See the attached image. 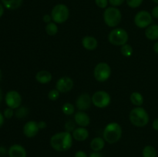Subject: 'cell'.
I'll list each match as a JSON object with an SVG mask.
<instances>
[{"instance_id": "1", "label": "cell", "mask_w": 158, "mask_h": 157, "mask_svg": "<svg viewBox=\"0 0 158 157\" xmlns=\"http://www.w3.org/2000/svg\"><path fill=\"white\" fill-rule=\"evenodd\" d=\"M73 135L70 132H60L54 134L50 139V145L57 152H66L73 146Z\"/></svg>"}, {"instance_id": "2", "label": "cell", "mask_w": 158, "mask_h": 157, "mask_svg": "<svg viewBox=\"0 0 158 157\" xmlns=\"http://www.w3.org/2000/svg\"><path fill=\"white\" fill-rule=\"evenodd\" d=\"M129 119L134 126L137 127H144L149 123L150 117L144 108L137 106L130 112Z\"/></svg>"}, {"instance_id": "3", "label": "cell", "mask_w": 158, "mask_h": 157, "mask_svg": "<svg viewBox=\"0 0 158 157\" xmlns=\"http://www.w3.org/2000/svg\"><path fill=\"white\" fill-rule=\"evenodd\" d=\"M122 130L121 126L117 123H110L106 126L103 132V138L109 144H114L121 139Z\"/></svg>"}, {"instance_id": "4", "label": "cell", "mask_w": 158, "mask_h": 157, "mask_svg": "<svg viewBox=\"0 0 158 157\" xmlns=\"http://www.w3.org/2000/svg\"><path fill=\"white\" fill-rule=\"evenodd\" d=\"M122 19V13L117 7H108L103 12V20L107 26L114 28L118 26Z\"/></svg>"}, {"instance_id": "5", "label": "cell", "mask_w": 158, "mask_h": 157, "mask_svg": "<svg viewBox=\"0 0 158 157\" xmlns=\"http://www.w3.org/2000/svg\"><path fill=\"white\" fill-rule=\"evenodd\" d=\"M129 39V35L125 29L116 28L110 31L108 35V41L114 46H122L127 44Z\"/></svg>"}, {"instance_id": "6", "label": "cell", "mask_w": 158, "mask_h": 157, "mask_svg": "<svg viewBox=\"0 0 158 157\" xmlns=\"http://www.w3.org/2000/svg\"><path fill=\"white\" fill-rule=\"evenodd\" d=\"M52 22L56 24H63L66 22L69 16V8L64 4H57L51 11Z\"/></svg>"}, {"instance_id": "7", "label": "cell", "mask_w": 158, "mask_h": 157, "mask_svg": "<svg viewBox=\"0 0 158 157\" xmlns=\"http://www.w3.org/2000/svg\"><path fill=\"white\" fill-rule=\"evenodd\" d=\"M94 78L97 81L103 83L107 81L111 75V68L106 62H100L95 66L94 70Z\"/></svg>"}, {"instance_id": "8", "label": "cell", "mask_w": 158, "mask_h": 157, "mask_svg": "<svg viewBox=\"0 0 158 157\" xmlns=\"http://www.w3.org/2000/svg\"><path fill=\"white\" fill-rule=\"evenodd\" d=\"M110 95L106 91H97L92 95V103L97 108L103 109L110 104Z\"/></svg>"}, {"instance_id": "9", "label": "cell", "mask_w": 158, "mask_h": 157, "mask_svg": "<svg viewBox=\"0 0 158 157\" xmlns=\"http://www.w3.org/2000/svg\"><path fill=\"white\" fill-rule=\"evenodd\" d=\"M152 15L146 10L140 11L134 16V24L140 29H146L152 24Z\"/></svg>"}, {"instance_id": "10", "label": "cell", "mask_w": 158, "mask_h": 157, "mask_svg": "<svg viewBox=\"0 0 158 157\" xmlns=\"http://www.w3.org/2000/svg\"><path fill=\"white\" fill-rule=\"evenodd\" d=\"M5 101L8 107L12 109H16L21 106L23 99L19 92L15 90H10L6 93Z\"/></svg>"}, {"instance_id": "11", "label": "cell", "mask_w": 158, "mask_h": 157, "mask_svg": "<svg viewBox=\"0 0 158 157\" xmlns=\"http://www.w3.org/2000/svg\"><path fill=\"white\" fill-rule=\"evenodd\" d=\"M73 80L69 76H63L57 80L56 83V89L60 93H66L72 90L73 88Z\"/></svg>"}, {"instance_id": "12", "label": "cell", "mask_w": 158, "mask_h": 157, "mask_svg": "<svg viewBox=\"0 0 158 157\" xmlns=\"http://www.w3.org/2000/svg\"><path fill=\"white\" fill-rule=\"evenodd\" d=\"M92 105V97L88 93H83L77 97L76 100V106L79 111H86Z\"/></svg>"}, {"instance_id": "13", "label": "cell", "mask_w": 158, "mask_h": 157, "mask_svg": "<svg viewBox=\"0 0 158 157\" xmlns=\"http://www.w3.org/2000/svg\"><path fill=\"white\" fill-rule=\"evenodd\" d=\"M40 129L38 126V123L35 121H29L24 125L23 126V134L26 135L27 138H33L38 134Z\"/></svg>"}, {"instance_id": "14", "label": "cell", "mask_w": 158, "mask_h": 157, "mask_svg": "<svg viewBox=\"0 0 158 157\" xmlns=\"http://www.w3.org/2000/svg\"><path fill=\"white\" fill-rule=\"evenodd\" d=\"M74 122L80 127H86L90 123V118L84 111H79L74 115Z\"/></svg>"}, {"instance_id": "15", "label": "cell", "mask_w": 158, "mask_h": 157, "mask_svg": "<svg viewBox=\"0 0 158 157\" xmlns=\"http://www.w3.org/2000/svg\"><path fill=\"white\" fill-rule=\"evenodd\" d=\"M9 157H26V150L23 146L19 144H14L9 147L8 150Z\"/></svg>"}, {"instance_id": "16", "label": "cell", "mask_w": 158, "mask_h": 157, "mask_svg": "<svg viewBox=\"0 0 158 157\" xmlns=\"http://www.w3.org/2000/svg\"><path fill=\"white\" fill-rule=\"evenodd\" d=\"M82 45H83V48L86 50L93 51L95 50L98 46V41L95 37L86 35L82 39Z\"/></svg>"}, {"instance_id": "17", "label": "cell", "mask_w": 158, "mask_h": 157, "mask_svg": "<svg viewBox=\"0 0 158 157\" xmlns=\"http://www.w3.org/2000/svg\"><path fill=\"white\" fill-rule=\"evenodd\" d=\"M73 138L75 140L79 142H83L87 139L89 137V132L86 127H80L76 128L72 132Z\"/></svg>"}, {"instance_id": "18", "label": "cell", "mask_w": 158, "mask_h": 157, "mask_svg": "<svg viewBox=\"0 0 158 157\" xmlns=\"http://www.w3.org/2000/svg\"><path fill=\"white\" fill-rule=\"evenodd\" d=\"M52 74L46 70H41L39 71L35 75V79L39 83L41 84H47L50 83L52 80Z\"/></svg>"}, {"instance_id": "19", "label": "cell", "mask_w": 158, "mask_h": 157, "mask_svg": "<svg viewBox=\"0 0 158 157\" xmlns=\"http://www.w3.org/2000/svg\"><path fill=\"white\" fill-rule=\"evenodd\" d=\"M145 36L147 38L152 41L158 39V25L151 24L145 29Z\"/></svg>"}, {"instance_id": "20", "label": "cell", "mask_w": 158, "mask_h": 157, "mask_svg": "<svg viewBox=\"0 0 158 157\" xmlns=\"http://www.w3.org/2000/svg\"><path fill=\"white\" fill-rule=\"evenodd\" d=\"M105 140L102 137H95L90 142V148L94 152H100L105 146Z\"/></svg>"}, {"instance_id": "21", "label": "cell", "mask_w": 158, "mask_h": 157, "mask_svg": "<svg viewBox=\"0 0 158 157\" xmlns=\"http://www.w3.org/2000/svg\"><path fill=\"white\" fill-rule=\"evenodd\" d=\"M23 0H2L3 6L9 10H15L22 6Z\"/></svg>"}, {"instance_id": "22", "label": "cell", "mask_w": 158, "mask_h": 157, "mask_svg": "<svg viewBox=\"0 0 158 157\" xmlns=\"http://www.w3.org/2000/svg\"><path fill=\"white\" fill-rule=\"evenodd\" d=\"M130 99H131L132 104L136 106H141L144 102L143 95L138 92H134L133 93H131Z\"/></svg>"}, {"instance_id": "23", "label": "cell", "mask_w": 158, "mask_h": 157, "mask_svg": "<svg viewBox=\"0 0 158 157\" xmlns=\"http://www.w3.org/2000/svg\"><path fill=\"white\" fill-rule=\"evenodd\" d=\"M157 152L153 146H146L142 151L143 157H157Z\"/></svg>"}, {"instance_id": "24", "label": "cell", "mask_w": 158, "mask_h": 157, "mask_svg": "<svg viewBox=\"0 0 158 157\" xmlns=\"http://www.w3.org/2000/svg\"><path fill=\"white\" fill-rule=\"evenodd\" d=\"M46 32L47 33V35H50V36L56 35L58 32V26H57L56 23H55L54 22L47 23L46 26Z\"/></svg>"}, {"instance_id": "25", "label": "cell", "mask_w": 158, "mask_h": 157, "mask_svg": "<svg viewBox=\"0 0 158 157\" xmlns=\"http://www.w3.org/2000/svg\"><path fill=\"white\" fill-rule=\"evenodd\" d=\"M62 111L66 115H72L75 112V108L72 103H66L62 106Z\"/></svg>"}, {"instance_id": "26", "label": "cell", "mask_w": 158, "mask_h": 157, "mask_svg": "<svg viewBox=\"0 0 158 157\" xmlns=\"http://www.w3.org/2000/svg\"><path fill=\"white\" fill-rule=\"evenodd\" d=\"M28 114H29V109L26 106H20L18 109H15V115L18 119L25 118L26 116H27Z\"/></svg>"}, {"instance_id": "27", "label": "cell", "mask_w": 158, "mask_h": 157, "mask_svg": "<svg viewBox=\"0 0 158 157\" xmlns=\"http://www.w3.org/2000/svg\"><path fill=\"white\" fill-rule=\"evenodd\" d=\"M120 52H121V54L123 56L130 57L132 55L133 52H134V49H133V47L131 45L127 43V44L121 46V48H120Z\"/></svg>"}, {"instance_id": "28", "label": "cell", "mask_w": 158, "mask_h": 157, "mask_svg": "<svg viewBox=\"0 0 158 157\" xmlns=\"http://www.w3.org/2000/svg\"><path fill=\"white\" fill-rule=\"evenodd\" d=\"M143 0H126L127 6L131 9H136L141 6Z\"/></svg>"}, {"instance_id": "29", "label": "cell", "mask_w": 158, "mask_h": 157, "mask_svg": "<svg viewBox=\"0 0 158 157\" xmlns=\"http://www.w3.org/2000/svg\"><path fill=\"white\" fill-rule=\"evenodd\" d=\"M60 92L57 90L56 89H51L50 91L48 93V98L49 99L52 101H55V100L58 99L59 97H60Z\"/></svg>"}, {"instance_id": "30", "label": "cell", "mask_w": 158, "mask_h": 157, "mask_svg": "<svg viewBox=\"0 0 158 157\" xmlns=\"http://www.w3.org/2000/svg\"><path fill=\"white\" fill-rule=\"evenodd\" d=\"M75 129H76L75 123H74L73 121H71V120H69V121L66 122V123H65V129H66V132H73Z\"/></svg>"}, {"instance_id": "31", "label": "cell", "mask_w": 158, "mask_h": 157, "mask_svg": "<svg viewBox=\"0 0 158 157\" xmlns=\"http://www.w3.org/2000/svg\"><path fill=\"white\" fill-rule=\"evenodd\" d=\"M14 115H15V112H14L13 109H11V108H6L4 110V112H3V115H4V117L6 119L12 118Z\"/></svg>"}, {"instance_id": "32", "label": "cell", "mask_w": 158, "mask_h": 157, "mask_svg": "<svg viewBox=\"0 0 158 157\" xmlns=\"http://www.w3.org/2000/svg\"><path fill=\"white\" fill-rule=\"evenodd\" d=\"M95 3L100 9H106L109 4V0H95Z\"/></svg>"}, {"instance_id": "33", "label": "cell", "mask_w": 158, "mask_h": 157, "mask_svg": "<svg viewBox=\"0 0 158 157\" xmlns=\"http://www.w3.org/2000/svg\"><path fill=\"white\" fill-rule=\"evenodd\" d=\"M126 0H109V3L113 7H118L123 5Z\"/></svg>"}, {"instance_id": "34", "label": "cell", "mask_w": 158, "mask_h": 157, "mask_svg": "<svg viewBox=\"0 0 158 157\" xmlns=\"http://www.w3.org/2000/svg\"><path fill=\"white\" fill-rule=\"evenodd\" d=\"M151 15H152V17L154 18H157L158 19V5L156 6L155 7L153 8L152 11H151Z\"/></svg>"}, {"instance_id": "35", "label": "cell", "mask_w": 158, "mask_h": 157, "mask_svg": "<svg viewBox=\"0 0 158 157\" xmlns=\"http://www.w3.org/2000/svg\"><path fill=\"white\" fill-rule=\"evenodd\" d=\"M43 21L44 22H46V24H47V23L51 22L52 21V16H51V15H49V14H46V15H43Z\"/></svg>"}, {"instance_id": "36", "label": "cell", "mask_w": 158, "mask_h": 157, "mask_svg": "<svg viewBox=\"0 0 158 157\" xmlns=\"http://www.w3.org/2000/svg\"><path fill=\"white\" fill-rule=\"evenodd\" d=\"M74 157H89V156H87V155H86V153L84 152V151L79 150L76 152Z\"/></svg>"}, {"instance_id": "37", "label": "cell", "mask_w": 158, "mask_h": 157, "mask_svg": "<svg viewBox=\"0 0 158 157\" xmlns=\"http://www.w3.org/2000/svg\"><path fill=\"white\" fill-rule=\"evenodd\" d=\"M6 154H8L6 148L4 146H0V156H6Z\"/></svg>"}, {"instance_id": "38", "label": "cell", "mask_w": 158, "mask_h": 157, "mask_svg": "<svg viewBox=\"0 0 158 157\" xmlns=\"http://www.w3.org/2000/svg\"><path fill=\"white\" fill-rule=\"evenodd\" d=\"M38 126H39V129H45L47 126V124H46V122L44 121H40L38 122Z\"/></svg>"}, {"instance_id": "39", "label": "cell", "mask_w": 158, "mask_h": 157, "mask_svg": "<svg viewBox=\"0 0 158 157\" xmlns=\"http://www.w3.org/2000/svg\"><path fill=\"white\" fill-rule=\"evenodd\" d=\"M89 157H103L100 152H93L89 154Z\"/></svg>"}, {"instance_id": "40", "label": "cell", "mask_w": 158, "mask_h": 157, "mask_svg": "<svg viewBox=\"0 0 158 157\" xmlns=\"http://www.w3.org/2000/svg\"><path fill=\"white\" fill-rule=\"evenodd\" d=\"M152 127H153V129H154V130L158 131V118L155 119L153 121Z\"/></svg>"}, {"instance_id": "41", "label": "cell", "mask_w": 158, "mask_h": 157, "mask_svg": "<svg viewBox=\"0 0 158 157\" xmlns=\"http://www.w3.org/2000/svg\"><path fill=\"white\" fill-rule=\"evenodd\" d=\"M4 119H5V117L3 115V114H2L0 112V128L2 126V125L4 124Z\"/></svg>"}, {"instance_id": "42", "label": "cell", "mask_w": 158, "mask_h": 157, "mask_svg": "<svg viewBox=\"0 0 158 157\" xmlns=\"http://www.w3.org/2000/svg\"><path fill=\"white\" fill-rule=\"evenodd\" d=\"M153 49H154V52H155L156 54H158V42H156L154 44V46H153Z\"/></svg>"}, {"instance_id": "43", "label": "cell", "mask_w": 158, "mask_h": 157, "mask_svg": "<svg viewBox=\"0 0 158 157\" xmlns=\"http://www.w3.org/2000/svg\"><path fill=\"white\" fill-rule=\"evenodd\" d=\"M4 14V6H3L2 3L0 2V18Z\"/></svg>"}, {"instance_id": "44", "label": "cell", "mask_w": 158, "mask_h": 157, "mask_svg": "<svg viewBox=\"0 0 158 157\" xmlns=\"http://www.w3.org/2000/svg\"><path fill=\"white\" fill-rule=\"evenodd\" d=\"M2 91L1 88H0V103H2Z\"/></svg>"}, {"instance_id": "45", "label": "cell", "mask_w": 158, "mask_h": 157, "mask_svg": "<svg viewBox=\"0 0 158 157\" xmlns=\"http://www.w3.org/2000/svg\"><path fill=\"white\" fill-rule=\"evenodd\" d=\"M2 78V70L1 69H0V82H1Z\"/></svg>"}, {"instance_id": "46", "label": "cell", "mask_w": 158, "mask_h": 157, "mask_svg": "<svg viewBox=\"0 0 158 157\" xmlns=\"http://www.w3.org/2000/svg\"><path fill=\"white\" fill-rule=\"evenodd\" d=\"M153 2H154V3H156V4L158 5V0H152Z\"/></svg>"}]
</instances>
